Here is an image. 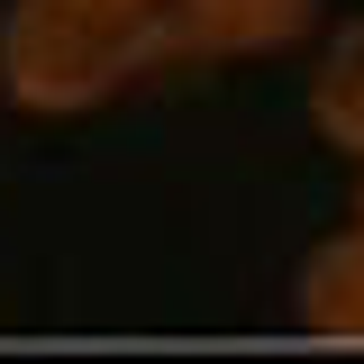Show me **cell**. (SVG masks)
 I'll return each instance as SVG.
<instances>
[{"label": "cell", "mask_w": 364, "mask_h": 364, "mask_svg": "<svg viewBox=\"0 0 364 364\" xmlns=\"http://www.w3.org/2000/svg\"><path fill=\"white\" fill-rule=\"evenodd\" d=\"M155 64H173L164 9H91V0H9L0 9V100L28 119L109 109Z\"/></svg>", "instance_id": "6da1fadb"}, {"label": "cell", "mask_w": 364, "mask_h": 364, "mask_svg": "<svg viewBox=\"0 0 364 364\" xmlns=\"http://www.w3.org/2000/svg\"><path fill=\"white\" fill-rule=\"evenodd\" d=\"M164 37L191 64H255V55H291L318 28V0H155Z\"/></svg>", "instance_id": "7a4b0ae2"}, {"label": "cell", "mask_w": 364, "mask_h": 364, "mask_svg": "<svg viewBox=\"0 0 364 364\" xmlns=\"http://www.w3.org/2000/svg\"><path fill=\"white\" fill-rule=\"evenodd\" d=\"M291 301H301V328H310V337H328V346H364V228L318 237L310 255H301Z\"/></svg>", "instance_id": "3957f363"}, {"label": "cell", "mask_w": 364, "mask_h": 364, "mask_svg": "<svg viewBox=\"0 0 364 364\" xmlns=\"http://www.w3.org/2000/svg\"><path fill=\"white\" fill-rule=\"evenodd\" d=\"M310 128H318V146H337V155H355V164H364V18H346L337 37L318 46Z\"/></svg>", "instance_id": "277c9868"}, {"label": "cell", "mask_w": 364, "mask_h": 364, "mask_svg": "<svg viewBox=\"0 0 364 364\" xmlns=\"http://www.w3.org/2000/svg\"><path fill=\"white\" fill-rule=\"evenodd\" d=\"M91 9H155V0H91Z\"/></svg>", "instance_id": "5b68a950"}, {"label": "cell", "mask_w": 364, "mask_h": 364, "mask_svg": "<svg viewBox=\"0 0 364 364\" xmlns=\"http://www.w3.org/2000/svg\"><path fill=\"white\" fill-rule=\"evenodd\" d=\"M355 228H364V191H355Z\"/></svg>", "instance_id": "8992f818"}]
</instances>
